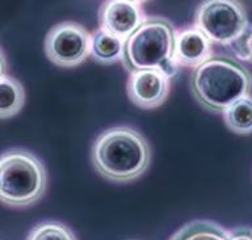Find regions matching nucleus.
Returning <instances> with one entry per match:
<instances>
[{"mask_svg":"<svg viewBox=\"0 0 252 240\" xmlns=\"http://www.w3.org/2000/svg\"><path fill=\"white\" fill-rule=\"evenodd\" d=\"M147 16L142 4L133 0H104L98 8V24L102 30L126 39Z\"/></svg>","mask_w":252,"mask_h":240,"instance_id":"6e6552de","label":"nucleus"},{"mask_svg":"<svg viewBox=\"0 0 252 240\" xmlns=\"http://www.w3.org/2000/svg\"><path fill=\"white\" fill-rule=\"evenodd\" d=\"M169 240H230L228 230L209 219H196L179 228Z\"/></svg>","mask_w":252,"mask_h":240,"instance_id":"4468645a","label":"nucleus"},{"mask_svg":"<svg viewBox=\"0 0 252 240\" xmlns=\"http://www.w3.org/2000/svg\"><path fill=\"white\" fill-rule=\"evenodd\" d=\"M8 71V60H7V55L4 53L3 47L0 46V78L3 75L7 74Z\"/></svg>","mask_w":252,"mask_h":240,"instance_id":"f3484780","label":"nucleus"},{"mask_svg":"<svg viewBox=\"0 0 252 240\" xmlns=\"http://www.w3.org/2000/svg\"><path fill=\"white\" fill-rule=\"evenodd\" d=\"M47 188V171L34 152L11 149L0 153V202L28 208L38 202Z\"/></svg>","mask_w":252,"mask_h":240,"instance_id":"20e7f679","label":"nucleus"},{"mask_svg":"<svg viewBox=\"0 0 252 240\" xmlns=\"http://www.w3.org/2000/svg\"><path fill=\"white\" fill-rule=\"evenodd\" d=\"M227 129L234 134H252V94H244L222 113Z\"/></svg>","mask_w":252,"mask_h":240,"instance_id":"ddd939ff","label":"nucleus"},{"mask_svg":"<svg viewBox=\"0 0 252 240\" xmlns=\"http://www.w3.org/2000/svg\"><path fill=\"white\" fill-rule=\"evenodd\" d=\"M246 12H247V23L242 34L227 46L220 47L222 54H226L235 59L246 68L252 78V0H243Z\"/></svg>","mask_w":252,"mask_h":240,"instance_id":"9b49d317","label":"nucleus"},{"mask_svg":"<svg viewBox=\"0 0 252 240\" xmlns=\"http://www.w3.org/2000/svg\"><path fill=\"white\" fill-rule=\"evenodd\" d=\"M171 78L160 70H139L129 75L126 93L134 105L145 110L157 109L165 102Z\"/></svg>","mask_w":252,"mask_h":240,"instance_id":"0eeeda50","label":"nucleus"},{"mask_svg":"<svg viewBox=\"0 0 252 240\" xmlns=\"http://www.w3.org/2000/svg\"><path fill=\"white\" fill-rule=\"evenodd\" d=\"M247 23L243 0H202L194 12L193 25L213 45L224 47L235 41Z\"/></svg>","mask_w":252,"mask_h":240,"instance_id":"39448f33","label":"nucleus"},{"mask_svg":"<svg viewBox=\"0 0 252 240\" xmlns=\"http://www.w3.org/2000/svg\"><path fill=\"white\" fill-rule=\"evenodd\" d=\"M214 54V45L194 25L176 30L173 45V62L177 67H194Z\"/></svg>","mask_w":252,"mask_h":240,"instance_id":"1a4fd4ad","label":"nucleus"},{"mask_svg":"<svg viewBox=\"0 0 252 240\" xmlns=\"http://www.w3.org/2000/svg\"><path fill=\"white\" fill-rule=\"evenodd\" d=\"M189 90L204 110L222 114L244 94L251 93L252 78L240 63L222 53L192 68Z\"/></svg>","mask_w":252,"mask_h":240,"instance_id":"f03ea898","label":"nucleus"},{"mask_svg":"<svg viewBox=\"0 0 252 240\" xmlns=\"http://www.w3.org/2000/svg\"><path fill=\"white\" fill-rule=\"evenodd\" d=\"M25 90L20 80L3 75L0 78V120L17 116L25 105Z\"/></svg>","mask_w":252,"mask_h":240,"instance_id":"f8f14e48","label":"nucleus"},{"mask_svg":"<svg viewBox=\"0 0 252 240\" xmlns=\"http://www.w3.org/2000/svg\"><path fill=\"white\" fill-rule=\"evenodd\" d=\"M94 171L105 180L127 184L149 169L151 147L147 138L130 126H114L104 130L91 149Z\"/></svg>","mask_w":252,"mask_h":240,"instance_id":"f257e3e1","label":"nucleus"},{"mask_svg":"<svg viewBox=\"0 0 252 240\" xmlns=\"http://www.w3.org/2000/svg\"><path fill=\"white\" fill-rule=\"evenodd\" d=\"M91 33L84 25L63 21L50 28L45 37V54L53 64L74 68L91 55Z\"/></svg>","mask_w":252,"mask_h":240,"instance_id":"423d86ee","label":"nucleus"},{"mask_svg":"<svg viewBox=\"0 0 252 240\" xmlns=\"http://www.w3.org/2000/svg\"><path fill=\"white\" fill-rule=\"evenodd\" d=\"M176 28L168 19L150 16L125 39L122 66L129 74L160 70L173 78L179 67L173 62Z\"/></svg>","mask_w":252,"mask_h":240,"instance_id":"7ed1b4c3","label":"nucleus"},{"mask_svg":"<svg viewBox=\"0 0 252 240\" xmlns=\"http://www.w3.org/2000/svg\"><path fill=\"white\" fill-rule=\"evenodd\" d=\"M91 57L100 64H113L122 60L125 39L98 28L91 33Z\"/></svg>","mask_w":252,"mask_h":240,"instance_id":"9d476101","label":"nucleus"},{"mask_svg":"<svg viewBox=\"0 0 252 240\" xmlns=\"http://www.w3.org/2000/svg\"><path fill=\"white\" fill-rule=\"evenodd\" d=\"M27 240H78L67 224L57 220H45L32 228Z\"/></svg>","mask_w":252,"mask_h":240,"instance_id":"2eb2a0df","label":"nucleus"},{"mask_svg":"<svg viewBox=\"0 0 252 240\" xmlns=\"http://www.w3.org/2000/svg\"><path fill=\"white\" fill-rule=\"evenodd\" d=\"M230 240H252V228L247 226H239L228 231Z\"/></svg>","mask_w":252,"mask_h":240,"instance_id":"dca6fc26","label":"nucleus"},{"mask_svg":"<svg viewBox=\"0 0 252 240\" xmlns=\"http://www.w3.org/2000/svg\"><path fill=\"white\" fill-rule=\"evenodd\" d=\"M133 1H135V3H139V4H143V3H146V1H149V0H133Z\"/></svg>","mask_w":252,"mask_h":240,"instance_id":"a211bd4d","label":"nucleus"}]
</instances>
